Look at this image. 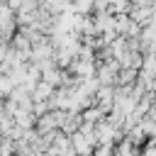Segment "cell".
Wrapping results in <instances>:
<instances>
[{"label": "cell", "mask_w": 156, "mask_h": 156, "mask_svg": "<svg viewBox=\"0 0 156 156\" xmlns=\"http://www.w3.org/2000/svg\"><path fill=\"white\" fill-rule=\"evenodd\" d=\"M49 93H51V85H49L46 80L34 88V98H37V100H44V95H49Z\"/></svg>", "instance_id": "cell-1"}]
</instances>
